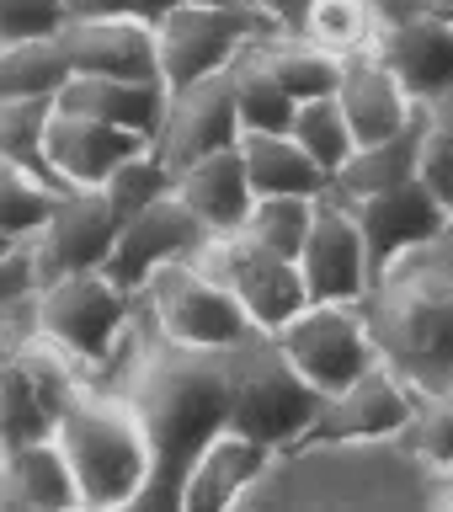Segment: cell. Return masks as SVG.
Returning <instances> with one entry per match:
<instances>
[{
	"label": "cell",
	"instance_id": "1",
	"mask_svg": "<svg viewBox=\"0 0 453 512\" xmlns=\"http://www.w3.org/2000/svg\"><path fill=\"white\" fill-rule=\"evenodd\" d=\"M107 384L134 400L155 448L150 486L139 491L134 512H182V491L203 448L230 427V379H224L219 347H187L150 320L139 299V315L123 336V352L107 368Z\"/></svg>",
	"mask_w": 453,
	"mask_h": 512
},
{
	"label": "cell",
	"instance_id": "2",
	"mask_svg": "<svg viewBox=\"0 0 453 512\" xmlns=\"http://www.w3.org/2000/svg\"><path fill=\"white\" fill-rule=\"evenodd\" d=\"M438 464L400 438H299L278 448L240 507H432Z\"/></svg>",
	"mask_w": 453,
	"mask_h": 512
},
{
	"label": "cell",
	"instance_id": "3",
	"mask_svg": "<svg viewBox=\"0 0 453 512\" xmlns=\"http://www.w3.org/2000/svg\"><path fill=\"white\" fill-rule=\"evenodd\" d=\"M363 310L384 363L416 390H453V230L384 262Z\"/></svg>",
	"mask_w": 453,
	"mask_h": 512
},
{
	"label": "cell",
	"instance_id": "4",
	"mask_svg": "<svg viewBox=\"0 0 453 512\" xmlns=\"http://www.w3.org/2000/svg\"><path fill=\"white\" fill-rule=\"evenodd\" d=\"M54 438L70 454V470L91 512L139 507V491L150 486L155 470V448L150 432H144V416L123 390H112L107 379H91L75 395V406L64 411Z\"/></svg>",
	"mask_w": 453,
	"mask_h": 512
},
{
	"label": "cell",
	"instance_id": "5",
	"mask_svg": "<svg viewBox=\"0 0 453 512\" xmlns=\"http://www.w3.org/2000/svg\"><path fill=\"white\" fill-rule=\"evenodd\" d=\"M219 358L230 379V432H246L267 448H294L299 438H310L315 416L326 411V395L299 374L278 331L256 326L240 342L219 347Z\"/></svg>",
	"mask_w": 453,
	"mask_h": 512
},
{
	"label": "cell",
	"instance_id": "6",
	"mask_svg": "<svg viewBox=\"0 0 453 512\" xmlns=\"http://www.w3.org/2000/svg\"><path fill=\"white\" fill-rule=\"evenodd\" d=\"M96 379L70 347H59L48 331H27L6 342L0 363V448L54 438L75 395Z\"/></svg>",
	"mask_w": 453,
	"mask_h": 512
},
{
	"label": "cell",
	"instance_id": "7",
	"mask_svg": "<svg viewBox=\"0 0 453 512\" xmlns=\"http://www.w3.org/2000/svg\"><path fill=\"white\" fill-rule=\"evenodd\" d=\"M32 310H38V331H48L59 347H70L80 363L102 374L123 352V336L139 315V294H128L107 267H91L48 278L32 299Z\"/></svg>",
	"mask_w": 453,
	"mask_h": 512
},
{
	"label": "cell",
	"instance_id": "8",
	"mask_svg": "<svg viewBox=\"0 0 453 512\" xmlns=\"http://www.w3.org/2000/svg\"><path fill=\"white\" fill-rule=\"evenodd\" d=\"M155 32H160V75L176 91L203 75L230 70L251 43L278 32V22L251 0H240V6H230V0H182L160 16Z\"/></svg>",
	"mask_w": 453,
	"mask_h": 512
},
{
	"label": "cell",
	"instance_id": "9",
	"mask_svg": "<svg viewBox=\"0 0 453 512\" xmlns=\"http://www.w3.org/2000/svg\"><path fill=\"white\" fill-rule=\"evenodd\" d=\"M144 310L166 336L187 347H230L246 331H256L251 310L224 278H214L198 256H176L144 283Z\"/></svg>",
	"mask_w": 453,
	"mask_h": 512
},
{
	"label": "cell",
	"instance_id": "10",
	"mask_svg": "<svg viewBox=\"0 0 453 512\" xmlns=\"http://www.w3.org/2000/svg\"><path fill=\"white\" fill-rule=\"evenodd\" d=\"M278 336H283V352L299 363V374L320 395H342L352 379H363L379 363V336L368 326L363 304L310 299Z\"/></svg>",
	"mask_w": 453,
	"mask_h": 512
},
{
	"label": "cell",
	"instance_id": "11",
	"mask_svg": "<svg viewBox=\"0 0 453 512\" xmlns=\"http://www.w3.org/2000/svg\"><path fill=\"white\" fill-rule=\"evenodd\" d=\"M198 262L214 272V278H224L240 294V304L251 310L256 326L267 331H283L288 320H294L304 304H310V288H304V267L294 262V256L272 251L262 246L256 235L235 230V235H208L198 251Z\"/></svg>",
	"mask_w": 453,
	"mask_h": 512
},
{
	"label": "cell",
	"instance_id": "12",
	"mask_svg": "<svg viewBox=\"0 0 453 512\" xmlns=\"http://www.w3.org/2000/svg\"><path fill=\"white\" fill-rule=\"evenodd\" d=\"M246 139L240 128V102H235V64L219 75H203L192 86H176L171 91V107H166V123L155 134V150L160 160L182 176L192 160L214 155V150H230V144Z\"/></svg>",
	"mask_w": 453,
	"mask_h": 512
},
{
	"label": "cell",
	"instance_id": "13",
	"mask_svg": "<svg viewBox=\"0 0 453 512\" xmlns=\"http://www.w3.org/2000/svg\"><path fill=\"white\" fill-rule=\"evenodd\" d=\"M304 267V288L310 299H336V304H363L374 288V256H368L363 224L352 214V203L342 192H326L315 208V230L299 251Z\"/></svg>",
	"mask_w": 453,
	"mask_h": 512
},
{
	"label": "cell",
	"instance_id": "14",
	"mask_svg": "<svg viewBox=\"0 0 453 512\" xmlns=\"http://www.w3.org/2000/svg\"><path fill=\"white\" fill-rule=\"evenodd\" d=\"M352 214L363 224L368 256H374V272L395 256H406L422 240H438L453 230V203L443 198L427 176H411V182H395L384 192H368V198H347Z\"/></svg>",
	"mask_w": 453,
	"mask_h": 512
},
{
	"label": "cell",
	"instance_id": "15",
	"mask_svg": "<svg viewBox=\"0 0 453 512\" xmlns=\"http://www.w3.org/2000/svg\"><path fill=\"white\" fill-rule=\"evenodd\" d=\"M203 240H208V224L171 192V198L139 208L134 219H123L107 272L128 288V294H144V283H150L160 267L176 262V256H192Z\"/></svg>",
	"mask_w": 453,
	"mask_h": 512
},
{
	"label": "cell",
	"instance_id": "16",
	"mask_svg": "<svg viewBox=\"0 0 453 512\" xmlns=\"http://www.w3.org/2000/svg\"><path fill=\"white\" fill-rule=\"evenodd\" d=\"M416 400L422 390L395 363L379 358L342 395H326V411L315 416L310 438H400L416 416Z\"/></svg>",
	"mask_w": 453,
	"mask_h": 512
},
{
	"label": "cell",
	"instance_id": "17",
	"mask_svg": "<svg viewBox=\"0 0 453 512\" xmlns=\"http://www.w3.org/2000/svg\"><path fill=\"white\" fill-rule=\"evenodd\" d=\"M118 208L107 203L102 187H80L59 203V214L38 230V262H43V283L64 278V272H91L112 262L118 246Z\"/></svg>",
	"mask_w": 453,
	"mask_h": 512
},
{
	"label": "cell",
	"instance_id": "18",
	"mask_svg": "<svg viewBox=\"0 0 453 512\" xmlns=\"http://www.w3.org/2000/svg\"><path fill=\"white\" fill-rule=\"evenodd\" d=\"M59 38L70 48L75 75L166 80L160 75V32L150 16H75Z\"/></svg>",
	"mask_w": 453,
	"mask_h": 512
},
{
	"label": "cell",
	"instance_id": "19",
	"mask_svg": "<svg viewBox=\"0 0 453 512\" xmlns=\"http://www.w3.org/2000/svg\"><path fill=\"white\" fill-rule=\"evenodd\" d=\"M139 150H150L144 134H128L118 123H102V118H86V112H54L48 123V144L43 155L54 160V171L64 176L70 187H107V176L134 160Z\"/></svg>",
	"mask_w": 453,
	"mask_h": 512
},
{
	"label": "cell",
	"instance_id": "20",
	"mask_svg": "<svg viewBox=\"0 0 453 512\" xmlns=\"http://www.w3.org/2000/svg\"><path fill=\"white\" fill-rule=\"evenodd\" d=\"M0 507L6 512H75L86 507L59 438L0 448Z\"/></svg>",
	"mask_w": 453,
	"mask_h": 512
},
{
	"label": "cell",
	"instance_id": "21",
	"mask_svg": "<svg viewBox=\"0 0 453 512\" xmlns=\"http://www.w3.org/2000/svg\"><path fill=\"white\" fill-rule=\"evenodd\" d=\"M374 54L400 75L416 102L453 91V16L443 11H422L400 27H384L374 38Z\"/></svg>",
	"mask_w": 453,
	"mask_h": 512
},
{
	"label": "cell",
	"instance_id": "22",
	"mask_svg": "<svg viewBox=\"0 0 453 512\" xmlns=\"http://www.w3.org/2000/svg\"><path fill=\"white\" fill-rule=\"evenodd\" d=\"M336 96H342L358 144H379V139L400 134V128L411 123V112H416V96L400 86V75L374 54V43L358 48V54H347Z\"/></svg>",
	"mask_w": 453,
	"mask_h": 512
},
{
	"label": "cell",
	"instance_id": "23",
	"mask_svg": "<svg viewBox=\"0 0 453 512\" xmlns=\"http://www.w3.org/2000/svg\"><path fill=\"white\" fill-rule=\"evenodd\" d=\"M176 198H182L192 214L208 224V235L246 230V219H251V208H256V187H251V171H246L240 144L192 160V166L176 176Z\"/></svg>",
	"mask_w": 453,
	"mask_h": 512
},
{
	"label": "cell",
	"instance_id": "24",
	"mask_svg": "<svg viewBox=\"0 0 453 512\" xmlns=\"http://www.w3.org/2000/svg\"><path fill=\"white\" fill-rule=\"evenodd\" d=\"M59 107L118 123L128 134H144L155 144L160 123H166V107H171V86L166 80H123V75H75L59 91Z\"/></svg>",
	"mask_w": 453,
	"mask_h": 512
},
{
	"label": "cell",
	"instance_id": "25",
	"mask_svg": "<svg viewBox=\"0 0 453 512\" xmlns=\"http://www.w3.org/2000/svg\"><path fill=\"white\" fill-rule=\"evenodd\" d=\"M278 448L246 438V432L224 427L214 443L203 448V459L192 464L187 491H182V512H219V507H240V496L256 486V475L272 464Z\"/></svg>",
	"mask_w": 453,
	"mask_h": 512
},
{
	"label": "cell",
	"instance_id": "26",
	"mask_svg": "<svg viewBox=\"0 0 453 512\" xmlns=\"http://www.w3.org/2000/svg\"><path fill=\"white\" fill-rule=\"evenodd\" d=\"M422 139H427V112L416 102L411 123L400 128V134L379 139V144H358V155L342 166V176H336V192H342V198H368V192H384L395 182L422 176Z\"/></svg>",
	"mask_w": 453,
	"mask_h": 512
},
{
	"label": "cell",
	"instance_id": "27",
	"mask_svg": "<svg viewBox=\"0 0 453 512\" xmlns=\"http://www.w3.org/2000/svg\"><path fill=\"white\" fill-rule=\"evenodd\" d=\"M240 155H246L256 198H262V192H304V198H326V192L336 187V176L320 166L294 134H246L240 139Z\"/></svg>",
	"mask_w": 453,
	"mask_h": 512
},
{
	"label": "cell",
	"instance_id": "28",
	"mask_svg": "<svg viewBox=\"0 0 453 512\" xmlns=\"http://www.w3.org/2000/svg\"><path fill=\"white\" fill-rule=\"evenodd\" d=\"M256 54L267 59V70L283 80L288 91L299 96V102H315V96H336V86H342V64L347 54H336V48L315 43L310 32H267L262 43H256Z\"/></svg>",
	"mask_w": 453,
	"mask_h": 512
},
{
	"label": "cell",
	"instance_id": "29",
	"mask_svg": "<svg viewBox=\"0 0 453 512\" xmlns=\"http://www.w3.org/2000/svg\"><path fill=\"white\" fill-rule=\"evenodd\" d=\"M64 198H70V187L48 182L43 171L22 166V160H0V235H6V240L38 235L43 224L59 214Z\"/></svg>",
	"mask_w": 453,
	"mask_h": 512
},
{
	"label": "cell",
	"instance_id": "30",
	"mask_svg": "<svg viewBox=\"0 0 453 512\" xmlns=\"http://www.w3.org/2000/svg\"><path fill=\"white\" fill-rule=\"evenodd\" d=\"M235 102H240V128L246 134H288L294 112H299V96L267 70L256 43L235 59Z\"/></svg>",
	"mask_w": 453,
	"mask_h": 512
},
{
	"label": "cell",
	"instance_id": "31",
	"mask_svg": "<svg viewBox=\"0 0 453 512\" xmlns=\"http://www.w3.org/2000/svg\"><path fill=\"white\" fill-rule=\"evenodd\" d=\"M75 80L64 38L0 43V96H59Z\"/></svg>",
	"mask_w": 453,
	"mask_h": 512
},
{
	"label": "cell",
	"instance_id": "32",
	"mask_svg": "<svg viewBox=\"0 0 453 512\" xmlns=\"http://www.w3.org/2000/svg\"><path fill=\"white\" fill-rule=\"evenodd\" d=\"M54 112H59V96H0V160H22V166L43 171L48 182L70 187V182L54 171V160L43 155ZM70 192H75V187H70Z\"/></svg>",
	"mask_w": 453,
	"mask_h": 512
},
{
	"label": "cell",
	"instance_id": "33",
	"mask_svg": "<svg viewBox=\"0 0 453 512\" xmlns=\"http://www.w3.org/2000/svg\"><path fill=\"white\" fill-rule=\"evenodd\" d=\"M288 134H294L331 176H342V166L358 155V134H352V123H347L342 96H315V102H299L294 128H288Z\"/></svg>",
	"mask_w": 453,
	"mask_h": 512
},
{
	"label": "cell",
	"instance_id": "34",
	"mask_svg": "<svg viewBox=\"0 0 453 512\" xmlns=\"http://www.w3.org/2000/svg\"><path fill=\"white\" fill-rule=\"evenodd\" d=\"M315 208H320V198H304V192H262L251 219H246V235H256L262 246L299 262L304 240L315 230Z\"/></svg>",
	"mask_w": 453,
	"mask_h": 512
},
{
	"label": "cell",
	"instance_id": "35",
	"mask_svg": "<svg viewBox=\"0 0 453 512\" xmlns=\"http://www.w3.org/2000/svg\"><path fill=\"white\" fill-rule=\"evenodd\" d=\"M102 192H107V203L118 208V219H134L139 208L171 198V192H176V171L160 160V150L150 144V150H139L134 160H123V166L107 176Z\"/></svg>",
	"mask_w": 453,
	"mask_h": 512
},
{
	"label": "cell",
	"instance_id": "36",
	"mask_svg": "<svg viewBox=\"0 0 453 512\" xmlns=\"http://www.w3.org/2000/svg\"><path fill=\"white\" fill-rule=\"evenodd\" d=\"M299 32H310L315 43L336 48V54H358V48H368L379 38V27H374L363 0H315Z\"/></svg>",
	"mask_w": 453,
	"mask_h": 512
},
{
	"label": "cell",
	"instance_id": "37",
	"mask_svg": "<svg viewBox=\"0 0 453 512\" xmlns=\"http://www.w3.org/2000/svg\"><path fill=\"white\" fill-rule=\"evenodd\" d=\"M406 443L427 464H453V390H422L416 416L406 427Z\"/></svg>",
	"mask_w": 453,
	"mask_h": 512
},
{
	"label": "cell",
	"instance_id": "38",
	"mask_svg": "<svg viewBox=\"0 0 453 512\" xmlns=\"http://www.w3.org/2000/svg\"><path fill=\"white\" fill-rule=\"evenodd\" d=\"M427 112V139H422V176L453 203V91L422 102Z\"/></svg>",
	"mask_w": 453,
	"mask_h": 512
},
{
	"label": "cell",
	"instance_id": "39",
	"mask_svg": "<svg viewBox=\"0 0 453 512\" xmlns=\"http://www.w3.org/2000/svg\"><path fill=\"white\" fill-rule=\"evenodd\" d=\"M70 22H75L70 0H0V43L59 38Z\"/></svg>",
	"mask_w": 453,
	"mask_h": 512
},
{
	"label": "cell",
	"instance_id": "40",
	"mask_svg": "<svg viewBox=\"0 0 453 512\" xmlns=\"http://www.w3.org/2000/svg\"><path fill=\"white\" fill-rule=\"evenodd\" d=\"M70 6L75 16H150V22H160L182 0H70Z\"/></svg>",
	"mask_w": 453,
	"mask_h": 512
},
{
	"label": "cell",
	"instance_id": "41",
	"mask_svg": "<svg viewBox=\"0 0 453 512\" xmlns=\"http://www.w3.org/2000/svg\"><path fill=\"white\" fill-rule=\"evenodd\" d=\"M368 16H374V27H400V22H411V16H422L432 11V0H363Z\"/></svg>",
	"mask_w": 453,
	"mask_h": 512
},
{
	"label": "cell",
	"instance_id": "42",
	"mask_svg": "<svg viewBox=\"0 0 453 512\" xmlns=\"http://www.w3.org/2000/svg\"><path fill=\"white\" fill-rule=\"evenodd\" d=\"M256 6H262V11H267L272 22H278V27L299 32V27H304V16H310V6H315V0H256Z\"/></svg>",
	"mask_w": 453,
	"mask_h": 512
},
{
	"label": "cell",
	"instance_id": "43",
	"mask_svg": "<svg viewBox=\"0 0 453 512\" xmlns=\"http://www.w3.org/2000/svg\"><path fill=\"white\" fill-rule=\"evenodd\" d=\"M432 507L453 512V464H438V486H432Z\"/></svg>",
	"mask_w": 453,
	"mask_h": 512
},
{
	"label": "cell",
	"instance_id": "44",
	"mask_svg": "<svg viewBox=\"0 0 453 512\" xmlns=\"http://www.w3.org/2000/svg\"><path fill=\"white\" fill-rule=\"evenodd\" d=\"M432 11H443V16H453V0H432Z\"/></svg>",
	"mask_w": 453,
	"mask_h": 512
},
{
	"label": "cell",
	"instance_id": "45",
	"mask_svg": "<svg viewBox=\"0 0 453 512\" xmlns=\"http://www.w3.org/2000/svg\"><path fill=\"white\" fill-rule=\"evenodd\" d=\"M230 6H240V0H230ZM251 6H256V0H251Z\"/></svg>",
	"mask_w": 453,
	"mask_h": 512
}]
</instances>
